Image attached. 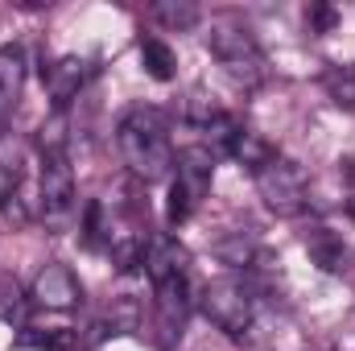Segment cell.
Segmentation results:
<instances>
[{
  "label": "cell",
  "mask_w": 355,
  "mask_h": 351,
  "mask_svg": "<svg viewBox=\"0 0 355 351\" xmlns=\"http://www.w3.org/2000/svg\"><path fill=\"white\" fill-rule=\"evenodd\" d=\"M120 153L124 166L141 182H162L174 174V145H170V124L157 108H128L120 120Z\"/></svg>",
  "instance_id": "1"
},
{
  "label": "cell",
  "mask_w": 355,
  "mask_h": 351,
  "mask_svg": "<svg viewBox=\"0 0 355 351\" xmlns=\"http://www.w3.org/2000/svg\"><path fill=\"white\" fill-rule=\"evenodd\" d=\"M207 50L215 54V62L240 83V87H261L265 83V50L257 42V33L240 21H215L207 29Z\"/></svg>",
  "instance_id": "2"
},
{
  "label": "cell",
  "mask_w": 355,
  "mask_h": 351,
  "mask_svg": "<svg viewBox=\"0 0 355 351\" xmlns=\"http://www.w3.org/2000/svg\"><path fill=\"white\" fill-rule=\"evenodd\" d=\"M215 178V153L207 145H190L174 157V178H170V194H166V219L170 223H186L194 215V207L207 198Z\"/></svg>",
  "instance_id": "3"
},
{
  "label": "cell",
  "mask_w": 355,
  "mask_h": 351,
  "mask_svg": "<svg viewBox=\"0 0 355 351\" xmlns=\"http://www.w3.org/2000/svg\"><path fill=\"white\" fill-rule=\"evenodd\" d=\"M202 314L211 318V327H219L232 339H244L248 327L257 323V293L248 281L240 277H219L202 289Z\"/></svg>",
  "instance_id": "4"
},
{
  "label": "cell",
  "mask_w": 355,
  "mask_h": 351,
  "mask_svg": "<svg viewBox=\"0 0 355 351\" xmlns=\"http://www.w3.org/2000/svg\"><path fill=\"white\" fill-rule=\"evenodd\" d=\"M252 178H257V194L265 198V207L272 215L293 219V215H302V211L310 207V182H306V174H302L297 162L272 157L265 170H257Z\"/></svg>",
  "instance_id": "5"
},
{
  "label": "cell",
  "mask_w": 355,
  "mask_h": 351,
  "mask_svg": "<svg viewBox=\"0 0 355 351\" xmlns=\"http://www.w3.org/2000/svg\"><path fill=\"white\" fill-rule=\"evenodd\" d=\"M42 223L50 232H67L75 219V174L67 157H42Z\"/></svg>",
  "instance_id": "6"
},
{
  "label": "cell",
  "mask_w": 355,
  "mask_h": 351,
  "mask_svg": "<svg viewBox=\"0 0 355 351\" xmlns=\"http://www.w3.org/2000/svg\"><path fill=\"white\" fill-rule=\"evenodd\" d=\"M91 71H95V62L83 58V54H62L58 62H50L42 71V83H46V95L54 99V112H67V103L79 99V91L87 87Z\"/></svg>",
  "instance_id": "7"
},
{
  "label": "cell",
  "mask_w": 355,
  "mask_h": 351,
  "mask_svg": "<svg viewBox=\"0 0 355 351\" xmlns=\"http://www.w3.org/2000/svg\"><path fill=\"white\" fill-rule=\"evenodd\" d=\"M42 310H75L83 302V285L67 264H42V273L33 277V293H29Z\"/></svg>",
  "instance_id": "8"
},
{
  "label": "cell",
  "mask_w": 355,
  "mask_h": 351,
  "mask_svg": "<svg viewBox=\"0 0 355 351\" xmlns=\"http://www.w3.org/2000/svg\"><path fill=\"white\" fill-rule=\"evenodd\" d=\"M157 289V343L162 348H174V339L186 327V314L194 306L190 298V277H178V281H166V285H153Z\"/></svg>",
  "instance_id": "9"
},
{
  "label": "cell",
  "mask_w": 355,
  "mask_h": 351,
  "mask_svg": "<svg viewBox=\"0 0 355 351\" xmlns=\"http://www.w3.org/2000/svg\"><path fill=\"white\" fill-rule=\"evenodd\" d=\"M145 273H149V281L153 285H166V281H178V277H186L190 273V252L178 244V236H149V244H145Z\"/></svg>",
  "instance_id": "10"
},
{
  "label": "cell",
  "mask_w": 355,
  "mask_h": 351,
  "mask_svg": "<svg viewBox=\"0 0 355 351\" xmlns=\"http://www.w3.org/2000/svg\"><path fill=\"white\" fill-rule=\"evenodd\" d=\"M302 240H306V252H310V261L318 264L322 273H347L352 248L343 244V236H335L331 228H310Z\"/></svg>",
  "instance_id": "11"
},
{
  "label": "cell",
  "mask_w": 355,
  "mask_h": 351,
  "mask_svg": "<svg viewBox=\"0 0 355 351\" xmlns=\"http://www.w3.org/2000/svg\"><path fill=\"white\" fill-rule=\"evenodd\" d=\"M223 153H227V157H236V162H240L244 170H252V174H257V170H265L268 162L277 157V149L268 145L265 137H261V132H252V128H244V124L232 132V141H227V149H223Z\"/></svg>",
  "instance_id": "12"
},
{
  "label": "cell",
  "mask_w": 355,
  "mask_h": 351,
  "mask_svg": "<svg viewBox=\"0 0 355 351\" xmlns=\"http://www.w3.org/2000/svg\"><path fill=\"white\" fill-rule=\"evenodd\" d=\"M116 232H120V219L112 215V207H107L103 198H95L87 207V215H83V240H87V248L107 252L112 240H116Z\"/></svg>",
  "instance_id": "13"
},
{
  "label": "cell",
  "mask_w": 355,
  "mask_h": 351,
  "mask_svg": "<svg viewBox=\"0 0 355 351\" xmlns=\"http://www.w3.org/2000/svg\"><path fill=\"white\" fill-rule=\"evenodd\" d=\"M25 87V50L21 46H0V112L17 103Z\"/></svg>",
  "instance_id": "14"
},
{
  "label": "cell",
  "mask_w": 355,
  "mask_h": 351,
  "mask_svg": "<svg viewBox=\"0 0 355 351\" xmlns=\"http://www.w3.org/2000/svg\"><path fill=\"white\" fill-rule=\"evenodd\" d=\"M141 62H145L149 79H157V83H170L178 71V54L162 37H141Z\"/></svg>",
  "instance_id": "15"
},
{
  "label": "cell",
  "mask_w": 355,
  "mask_h": 351,
  "mask_svg": "<svg viewBox=\"0 0 355 351\" xmlns=\"http://www.w3.org/2000/svg\"><path fill=\"white\" fill-rule=\"evenodd\" d=\"M215 257L223 264H232V268H248V264H257V257H261V244H257L252 232H236V236H227V240L215 244Z\"/></svg>",
  "instance_id": "16"
},
{
  "label": "cell",
  "mask_w": 355,
  "mask_h": 351,
  "mask_svg": "<svg viewBox=\"0 0 355 351\" xmlns=\"http://www.w3.org/2000/svg\"><path fill=\"white\" fill-rule=\"evenodd\" d=\"M149 17H153L157 25L174 29V33H182V29H194V25H198V8H194V4H186V0H157V4L149 8Z\"/></svg>",
  "instance_id": "17"
},
{
  "label": "cell",
  "mask_w": 355,
  "mask_h": 351,
  "mask_svg": "<svg viewBox=\"0 0 355 351\" xmlns=\"http://www.w3.org/2000/svg\"><path fill=\"white\" fill-rule=\"evenodd\" d=\"M25 335H21V343L25 348H37V351H79L83 348V339H79V331H71V327H54V331H29V327H21Z\"/></svg>",
  "instance_id": "18"
},
{
  "label": "cell",
  "mask_w": 355,
  "mask_h": 351,
  "mask_svg": "<svg viewBox=\"0 0 355 351\" xmlns=\"http://www.w3.org/2000/svg\"><path fill=\"white\" fill-rule=\"evenodd\" d=\"M182 116H186V124H194V128L202 132V128H211V124L223 116V108H219L202 87H194L190 95H186V103H182Z\"/></svg>",
  "instance_id": "19"
},
{
  "label": "cell",
  "mask_w": 355,
  "mask_h": 351,
  "mask_svg": "<svg viewBox=\"0 0 355 351\" xmlns=\"http://www.w3.org/2000/svg\"><path fill=\"white\" fill-rule=\"evenodd\" d=\"M42 157H67V112H50V120L37 128Z\"/></svg>",
  "instance_id": "20"
},
{
  "label": "cell",
  "mask_w": 355,
  "mask_h": 351,
  "mask_svg": "<svg viewBox=\"0 0 355 351\" xmlns=\"http://www.w3.org/2000/svg\"><path fill=\"white\" fill-rule=\"evenodd\" d=\"M322 87H327V95H331V99H335L339 108H355V71H352V67L327 71Z\"/></svg>",
  "instance_id": "21"
},
{
  "label": "cell",
  "mask_w": 355,
  "mask_h": 351,
  "mask_svg": "<svg viewBox=\"0 0 355 351\" xmlns=\"http://www.w3.org/2000/svg\"><path fill=\"white\" fill-rule=\"evenodd\" d=\"M21 170H25V145L12 132H0V174L21 182Z\"/></svg>",
  "instance_id": "22"
},
{
  "label": "cell",
  "mask_w": 355,
  "mask_h": 351,
  "mask_svg": "<svg viewBox=\"0 0 355 351\" xmlns=\"http://www.w3.org/2000/svg\"><path fill=\"white\" fill-rule=\"evenodd\" d=\"M137 302H128V298H120V302H112V310H107V318H103V335H124V331H137Z\"/></svg>",
  "instance_id": "23"
},
{
  "label": "cell",
  "mask_w": 355,
  "mask_h": 351,
  "mask_svg": "<svg viewBox=\"0 0 355 351\" xmlns=\"http://www.w3.org/2000/svg\"><path fill=\"white\" fill-rule=\"evenodd\" d=\"M335 17H339V12H335L331 4H314V8L306 12V21H310L314 33H331V29H335Z\"/></svg>",
  "instance_id": "24"
},
{
  "label": "cell",
  "mask_w": 355,
  "mask_h": 351,
  "mask_svg": "<svg viewBox=\"0 0 355 351\" xmlns=\"http://www.w3.org/2000/svg\"><path fill=\"white\" fill-rule=\"evenodd\" d=\"M347 215H352V219H355V194H352V198H347Z\"/></svg>",
  "instance_id": "25"
}]
</instances>
